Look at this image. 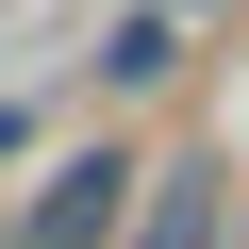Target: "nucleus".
Here are the masks:
<instances>
[{
    "label": "nucleus",
    "mask_w": 249,
    "mask_h": 249,
    "mask_svg": "<svg viewBox=\"0 0 249 249\" xmlns=\"http://www.w3.org/2000/svg\"><path fill=\"white\" fill-rule=\"evenodd\" d=\"M116 216H133V166L83 150V166H50V183H34V216H17V232H34V249H100Z\"/></svg>",
    "instance_id": "obj_1"
},
{
    "label": "nucleus",
    "mask_w": 249,
    "mask_h": 249,
    "mask_svg": "<svg viewBox=\"0 0 249 249\" xmlns=\"http://www.w3.org/2000/svg\"><path fill=\"white\" fill-rule=\"evenodd\" d=\"M150 249H216V199H199V166H183V183L150 199Z\"/></svg>",
    "instance_id": "obj_2"
}]
</instances>
